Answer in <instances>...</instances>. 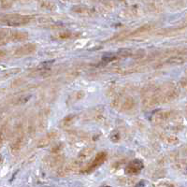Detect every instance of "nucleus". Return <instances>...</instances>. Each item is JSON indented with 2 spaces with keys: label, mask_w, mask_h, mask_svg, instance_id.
<instances>
[{
  "label": "nucleus",
  "mask_w": 187,
  "mask_h": 187,
  "mask_svg": "<svg viewBox=\"0 0 187 187\" xmlns=\"http://www.w3.org/2000/svg\"><path fill=\"white\" fill-rule=\"evenodd\" d=\"M23 145V133H19V134L16 135L15 138L12 139L11 143L10 145L11 152L13 153V155L18 153L21 151V149H22Z\"/></svg>",
  "instance_id": "obj_5"
},
{
  "label": "nucleus",
  "mask_w": 187,
  "mask_h": 187,
  "mask_svg": "<svg viewBox=\"0 0 187 187\" xmlns=\"http://www.w3.org/2000/svg\"><path fill=\"white\" fill-rule=\"evenodd\" d=\"M170 116H171V112L170 111H159L152 116V121L156 124L165 123L170 118Z\"/></svg>",
  "instance_id": "obj_7"
},
{
  "label": "nucleus",
  "mask_w": 187,
  "mask_h": 187,
  "mask_svg": "<svg viewBox=\"0 0 187 187\" xmlns=\"http://www.w3.org/2000/svg\"><path fill=\"white\" fill-rule=\"evenodd\" d=\"M75 119V115H70L68 117H66L64 121H63V124L64 126H69L70 124H72V122L74 121Z\"/></svg>",
  "instance_id": "obj_16"
},
{
  "label": "nucleus",
  "mask_w": 187,
  "mask_h": 187,
  "mask_svg": "<svg viewBox=\"0 0 187 187\" xmlns=\"http://www.w3.org/2000/svg\"><path fill=\"white\" fill-rule=\"evenodd\" d=\"M143 168V163L142 161L139 159H135L131 161L129 164L126 166V172L129 175H136V174L139 173Z\"/></svg>",
  "instance_id": "obj_4"
},
{
  "label": "nucleus",
  "mask_w": 187,
  "mask_h": 187,
  "mask_svg": "<svg viewBox=\"0 0 187 187\" xmlns=\"http://www.w3.org/2000/svg\"><path fill=\"white\" fill-rule=\"evenodd\" d=\"M46 122H47V116L44 114H40L39 118V126L40 128V130H42L46 126Z\"/></svg>",
  "instance_id": "obj_13"
},
{
  "label": "nucleus",
  "mask_w": 187,
  "mask_h": 187,
  "mask_svg": "<svg viewBox=\"0 0 187 187\" xmlns=\"http://www.w3.org/2000/svg\"><path fill=\"white\" fill-rule=\"evenodd\" d=\"M55 133H51V134H48L46 137H44L43 139H41L39 140V144H37V146L39 147H44V146H47V145L50 144V142L55 139Z\"/></svg>",
  "instance_id": "obj_11"
},
{
  "label": "nucleus",
  "mask_w": 187,
  "mask_h": 187,
  "mask_svg": "<svg viewBox=\"0 0 187 187\" xmlns=\"http://www.w3.org/2000/svg\"><path fill=\"white\" fill-rule=\"evenodd\" d=\"M1 22L10 26H20L27 24L30 22V17L21 14H7L1 18Z\"/></svg>",
  "instance_id": "obj_1"
},
{
  "label": "nucleus",
  "mask_w": 187,
  "mask_h": 187,
  "mask_svg": "<svg viewBox=\"0 0 187 187\" xmlns=\"http://www.w3.org/2000/svg\"><path fill=\"white\" fill-rule=\"evenodd\" d=\"M119 139H120V134L118 132H114L113 134L111 135V140L114 141V142H117Z\"/></svg>",
  "instance_id": "obj_18"
},
{
  "label": "nucleus",
  "mask_w": 187,
  "mask_h": 187,
  "mask_svg": "<svg viewBox=\"0 0 187 187\" xmlns=\"http://www.w3.org/2000/svg\"><path fill=\"white\" fill-rule=\"evenodd\" d=\"M36 45L35 44H26L23 46H21L19 47L16 51L14 52V55L15 56H26V55H29L33 53L36 51Z\"/></svg>",
  "instance_id": "obj_6"
},
{
  "label": "nucleus",
  "mask_w": 187,
  "mask_h": 187,
  "mask_svg": "<svg viewBox=\"0 0 187 187\" xmlns=\"http://www.w3.org/2000/svg\"><path fill=\"white\" fill-rule=\"evenodd\" d=\"M62 162H63V157L60 155H56L53 156L52 158H50L48 161V165L51 168H59Z\"/></svg>",
  "instance_id": "obj_9"
},
{
  "label": "nucleus",
  "mask_w": 187,
  "mask_h": 187,
  "mask_svg": "<svg viewBox=\"0 0 187 187\" xmlns=\"http://www.w3.org/2000/svg\"><path fill=\"white\" fill-rule=\"evenodd\" d=\"M28 34L26 32L23 31H5L2 30L1 32V44L8 42V41H23L27 39Z\"/></svg>",
  "instance_id": "obj_2"
},
{
  "label": "nucleus",
  "mask_w": 187,
  "mask_h": 187,
  "mask_svg": "<svg viewBox=\"0 0 187 187\" xmlns=\"http://www.w3.org/2000/svg\"><path fill=\"white\" fill-rule=\"evenodd\" d=\"M94 152V148L93 147H87V148H84L83 150H81V151L80 152V153H79V155H78V162H83L85 160H87L89 158V157L92 155V153Z\"/></svg>",
  "instance_id": "obj_8"
},
{
  "label": "nucleus",
  "mask_w": 187,
  "mask_h": 187,
  "mask_svg": "<svg viewBox=\"0 0 187 187\" xmlns=\"http://www.w3.org/2000/svg\"><path fill=\"white\" fill-rule=\"evenodd\" d=\"M70 37H71V33L70 32H61L55 36V37H56L57 39H66Z\"/></svg>",
  "instance_id": "obj_15"
},
{
  "label": "nucleus",
  "mask_w": 187,
  "mask_h": 187,
  "mask_svg": "<svg viewBox=\"0 0 187 187\" xmlns=\"http://www.w3.org/2000/svg\"><path fill=\"white\" fill-rule=\"evenodd\" d=\"M184 62V58L180 57V56H173L171 58H169L168 60V64H171V65H179V64H182Z\"/></svg>",
  "instance_id": "obj_12"
},
{
  "label": "nucleus",
  "mask_w": 187,
  "mask_h": 187,
  "mask_svg": "<svg viewBox=\"0 0 187 187\" xmlns=\"http://www.w3.org/2000/svg\"><path fill=\"white\" fill-rule=\"evenodd\" d=\"M179 141V139L176 138V137H174V136H169L168 137V142L169 144H176L177 142Z\"/></svg>",
  "instance_id": "obj_17"
},
{
  "label": "nucleus",
  "mask_w": 187,
  "mask_h": 187,
  "mask_svg": "<svg viewBox=\"0 0 187 187\" xmlns=\"http://www.w3.org/2000/svg\"><path fill=\"white\" fill-rule=\"evenodd\" d=\"M122 104H121V109L123 110H129L134 107V100L131 97H126L124 99H122Z\"/></svg>",
  "instance_id": "obj_10"
},
{
  "label": "nucleus",
  "mask_w": 187,
  "mask_h": 187,
  "mask_svg": "<svg viewBox=\"0 0 187 187\" xmlns=\"http://www.w3.org/2000/svg\"><path fill=\"white\" fill-rule=\"evenodd\" d=\"M172 184L169 182L167 180H162V181H158L155 184V187H172Z\"/></svg>",
  "instance_id": "obj_14"
},
{
  "label": "nucleus",
  "mask_w": 187,
  "mask_h": 187,
  "mask_svg": "<svg viewBox=\"0 0 187 187\" xmlns=\"http://www.w3.org/2000/svg\"><path fill=\"white\" fill-rule=\"evenodd\" d=\"M106 159H107V153L105 152H101L97 153V155L95 156V158L91 162V164L87 166L85 170H83V171L86 173L93 171V170H95L97 168H98L99 166H101L104 162L106 161Z\"/></svg>",
  "instance_id": "obj_3"
}]
</instances>
